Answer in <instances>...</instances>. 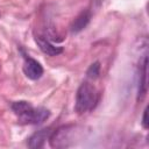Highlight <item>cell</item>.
<instances>
[{"label": "cell", "mask_w": 149, "mask_h": 149, "mask_svg": "<svg viewBox=\"0 0 149 149\" xmlns=\"http://www.w3.org/2000/svg\"><path fill=\"white\" fill-rule=\"evenodd\" d=\"M97 101H98V93L95 88L87 81L81 83L76 94L74 111L77 112V114L80 115L91 111L97 104Z\"/></svg>", "instance_id": "6da1fadb"}, {"label": "cell", "mask_w": 149, "mask_h": 149, "mask_svg": "<svg viewBox=\"0 0 149 149\" xmlns=\"http://www.w3.org/2000/svg\"><path fill=\"white\" fill-rule=\"evenodd\" d=\"M72 133H73V127L71 126H64L51 133L49 141L50 146L54 148H65L69 147L73 140H72Z\"/></svg>", "instance_id": "7a4b0ae2"}, {"label": "cell", "mask_w": 149, "mask_h": 149, "mask_svg": "<svg viewBox=\"0 0 149 149\" xmlns=\"http://www.w3.org/2000/svg\"><path fill=\"white\" fill-rule=\"evenodd\" d=\"M50 115V112L47 108L38 107V108H31L26 114L19 116V120L21 123H30V125H38L44 122Z\"/></svg>", "instance_id": "3957f363"}, {"label": "cell", "mask_w": 149, "mask_h": 149, "mask_svg": "<svg viewBox=\"0 0 149 149\" xmlns=\"http://www.w3.org/2000/svg\"><path fill=\"white\" fill-rule=\"evenodd\" d=\"M23 72L27 78L31 80H37L43 74V68L36 59L28 57L23 63Z\"/></svg>", "instance_id": "277c9868"}, {"label": "cell", "mask_w": 149, "mask_h": 149, "mask_svg": "<svg viewBox=\"0 0 149 149\" xmlns=\"http://www.w3.org/2000/svg\"><path fill=\"white\" fill-rule=\"evenodd\" d=\"M147 64H148V58L147 55H143V57L140 59L139 63V98L142 99L146 93H147Z\"/></svg>", "instance_id": "5b68a950"}, {"label": "cell", "mask_w": 149, "mask_h": 149, "mask_svg": "<svg viewBox=\"0 0 149 149\" xmlns=\"http://www.w3.org/2000/svg\"><path fill=\"white\" fill-rule=\"evenodd\" d=\"M51 133H52V130L50 128H43L41 130H37L36 133H34L28 139V147L29 148H33V149L43 147V144L45 143V141L49 140Z\"/></svg>", "instance_id": "8992f818"}, {"label": "cell", "mask_w": 149, "mask_h": 149, "mask_svg": "<svg viewBox=\"0 0 149 149\" xmlns=\"http://www.w3.org/2000/svg\"><path fill=\"white\" fill-rule=\"evenodd\" d=\"M35 42L37 43L38 48L41 49L42 52H44L45 55H49V56H57L59 55L63 49L61 47H56L50 41H48L47 38L42 37V36H36L35 37Z\"/></svg>", "instance_id": "52a82bcc"}, {"label": "cell", "mask_w": 149, "mask_h": 149, "mask_svg": "<svg viewBox=\"0 0 149 149\" xmlns=\"http://www.w3.org/2000/svg\"><path fill=\"white\" fill-rule=\"evenodd\" d=\"M91 20V12L90 10H83L80 14H78L76 16V19L73 20V22L71 23V31L73 34H77L79 31H81L90 22Z\"/></svg>", "instance_id": "ba28073f"}, {"label": "cell", "mask_w": 149, "mask_h": 149, "mask_svg": "<svg viewBox=\"0 0 149 149\" xmlns=\"http://www.w3.org/2000/svg\"><path fill=\"white\" fill-rule=\"evenodd\" d=\"M12 109H13V112L17 115V116H21V115H23V114H26L27 112H29L31 108H33V106L28 102V101H24V100H19V101H14L13 104H12Z\"/></svg>", "instance_id": "9c48e42d"}, {"label": "cell", "mask_w": 149, "mask_h": 149, "mask_svg": "<svg viewBox=\"0 0 149 149\" xmlns=\"http://www.w3.org/2000/svg\"><path fill=\"white\" fill-rule=\"evenodd\" d=\"M99 73H100V63L99 62H94L93 64H91L86 72L87 77L90 79H95L99 76Z\"/></svg>", "instance_id": "30bf717a"}, {"label": "cell", "mask_w": 149, "mask_h": 149, "mask_svg": "<svg viewBox=\"0 0 149 149\" xmlns=\"http://www.w3.org/2000/svg\"><path fill=\"white\" fill-rule=\"evenodd\" d=\"M142 126L147 129L148 128V121H147V108L143 111V115H142Z\"/></svg>", "instance_id": "8fae6325"}]
</instances>
